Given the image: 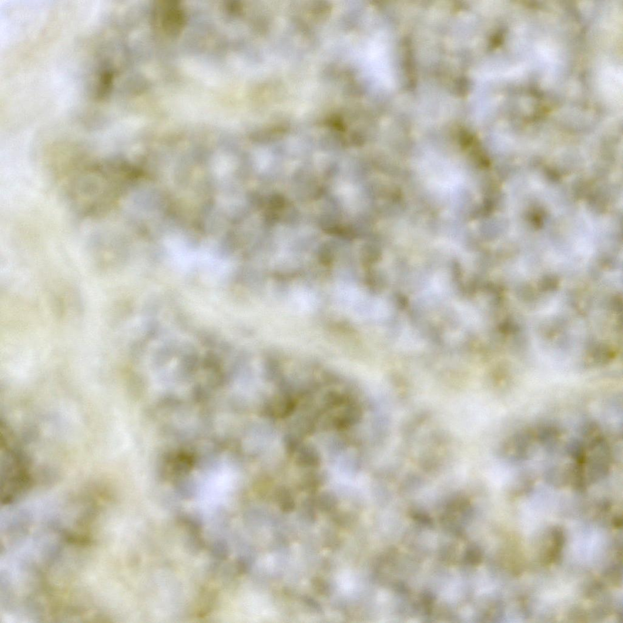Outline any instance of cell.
Listing matches in <instances>:
<instances>
[{
	"label": "cell",
	"instance_id": "obj_1",
	"mask_svg": "<svg viewBox=\"0 0 623 623\" xmlns=\"http://www.w3.org/2000/svg\"><path fill=\"white\" fill-rule=\"evenodd\" d=\"M123 168L115 159L93 163L80 167L70 183L69 196L80 213L99 216L118 200Z\"/></svg>",
	"mask_w": 623,
	"mask_h": 623
},
{
	"label": "cell",
	"instance_id": "obj_2",
	"mask_svg": "<svg viewBox=\"0 0 623 623\" xmlns=\"http://www.w3.org/2000/svg\"><path fill=\"white\" fill-rule=\"evenodd\" d=\"M535 440V434L531 431L515 434L505 443L503 454L506 458L512 461L527 460L533 451Z\"/></svg>",
	"mask_w": 623,
	"mask_h": 623
},
{
	"label": "cell",
	"instance_id": "obj_3",
	"mask_svg": "<svg viewBox=\"0 0 623 623\" xmlns=\"http://www.w3.org/2000/svg\"><path fill=\"white\" fill-rule=\"evenodd\" d=\"M163 8L161 16L162 29L166 35L177 38L185 26V13L180 8L178 2H167Z\"/></svg>",
	"mask_w": 623,
	"mask_h": 623
},
{
	"label": "cell",
	"instance_id": "obj_4",
	"mask_svg": "<svg viewBox=\"0 0 623 623\" xmlns=\"http://www.w3.org/2000/svg\"><path fill=\"white\" fill-rule=\"evenodd\" d=\"M297 461L302 467L316 468L320 464V454L313 445H304L298 452Z\"/></svg>",
	"mask_w": 623,
	"mask_h": 623
},
{
	"label": "cell",
	"instance_id": "obj_5",
	"mask_svg": "<svg viewBox=\"0 0 623 623\" xmlns=\"http://www.w3.org/2000/svg\"><path fill=\"white\" fill-rule=\"evenodd\" d=\"M535 439L546 446H553L558 441L559 433L554 427L545 426L539 428L535 434Z\"/></svg>",
	"mask_w": 623,
	"mask_h": 623
},
{
	"label": "cell",
	"instance_id": "obj_6",
	"mask_svg": "<svg viewBox=\"0 0 623 623\" xmlns=\"http://www.w3.org/2000/svg\"><path fill=\"white\" fill-rule=\"evenodd\" d=\"M360 411L355 406L348 407L340 418L337 420L336 424L340 428H346L356 424L359 421Z\"/></svg>",
	"mask_w": 623,
	"mask_h": 623
},
{
	"label": "cell",
	"instance_id": "obj_7",
	"mask_svg": "<svg viewBox=\"0 0 623 623\" xmlns=\"http://www.w3.org/2000/svg\"><path fill=\"white\" fill-rule=\"evenodd\" d=\"M199 603L198 614L200 617L209 614L211 609L213 608L214 600L216 599V593L214 591H207L202 595Z\"/></svg>",
	"mask_w": 623,
	"mask_h": 623
},
{
	"label": "cell",
	"instance_id": "obj_8",
	"mask_svg": "<svg viewBox=\"0 0 623 623\" xmlns=\"http://www.w3.org/2000/svg\"><path fill=\"white\" fill-rule=\"evenodd\" d=\"M337 501L333 494L324 492L318 498L317 505L321 510L329 512L336 508Z\"/></svg>",
	"mask_w": 623,
	"mask_h": 623
},
{
	"label": "cell",
	"instance_id": "obj_9",
	"mask_svg": "<svg viewBox=\"0 0 623 623\" xmlns=\"http://www.w3.org/2000/svg\"><path fill=\"white\" fill-rule=\"evenodd\" d=\"M280 507L282 510L286 512L292 511L295 507V504L290 494L286 490L280 492L278 495Z\"/></svg>",
	"mask_w": 623,
	"mask_h": 623
},
{
	"label": "cell",
	"instance_id": "obj_10",
	"mask_svg": "<svg viewBox=\"0 0 623 623\" xmlns=\"http://www.w3.org/2000/svg\"><path fill=\"white\" fill-rule=\"evenodd\" d=\"M313 585L316 591L321 595H326L330 591L329 586H328L326 582L321 580V579L316 578L314 579Z\"/></svg>",
	"mask_w": 623,
	"mask_h": 623
},
{
	"label": "cell",
	"instance_id": "obj_11",
	"mask_svg": "<svg viewBox=\"0 0 623 623\" xmlns=\"http://www.w3.org/2000/svg\"><path fill=\"white\" fill-rule=\"evenodd\" d=\"M285 441L287 451L289 452V453H293V452H295L297 448V445L298 444L296 439L290 436H288L286 438Z\"/></svg>",
	"mask_w": 623,
	"mask_h": 623
},
{
	"label": "cell",
	"instance_id": "obj_12",
	"mask_svg": "<svg viewBox=\"0 0 623 623\" xmlns=\"http://www.w3.org/2000/svg\"><path fill=\"white\" fill-rule=\"evenodd\" d=\"M614 525H615V527H617V528H618L619 527H621V525H622L621 519L619 518H617V519H616V520L614 522Z\"/></svg>",
	"mask_w": 623,
	"mask_h": 623
}]
</instances>
